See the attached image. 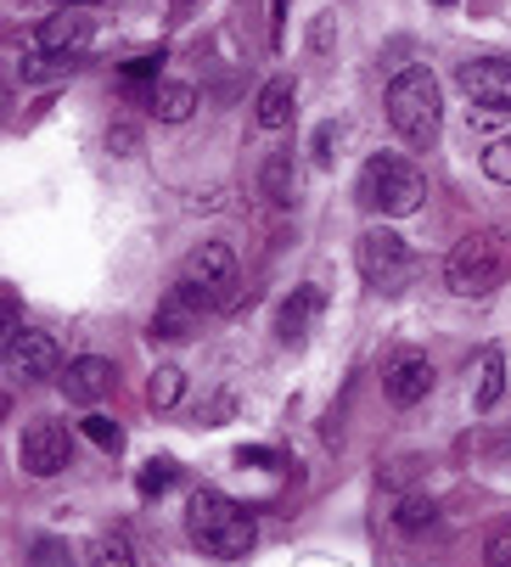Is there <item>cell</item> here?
<instances>
[{"label":"cell","instance_id":"obj_15","mask_svg":"<svg viewBox=\"0 0 511 567\" xmlns=\"http://www.w3.org/2000/svg\"><path fill=\"white\" fill-rule=\"evenodd\" d=\"M141 102H146L163 124H186L192 107H197V91H192V85H175V79H152V85L141 91Z\"/></svg>","mask_w":511,"mask_h":567},{"label":"cell","instance_id":"obj_5","mask_svg":"<svg viewBox=\"0 0 511 567\" xmlns=\"http://www.w3.org/2000/svg\"><path fill=\"white\" fill-rule=\"evenodd\" d=\"M203 315L208 309H231L236 303V254L225 248V241H203V248L186 259L181 281H175Z\"/></svg>","mask_w":511,"mask_h":567},{"label":"cell","instance_id":"obj_2","mask_svg":"<svg viewBox=\"0 0 511 567\" xmlns=\"http://www.w3.org/2000/svg\"><path fill=\"white\" fill-rule=\"evenodd\" d=\"M505 276H511V236L505 230H467L444 259V281L456 298H483Z\"/></svg>","mask_w":511,"mask_h":567},{"label":"cell","instance_id":"obj_17","mask_svg":"<svg viewBox=\"0 0 511 567\" xmlns=\"http://www.w3.org/2000/svg\"><path fill=\"white\" fill-rule=\"evenodd\" d=\"M500 393H505V354H500V349H483V360H478V393H472V404H478V411H494V404H500Z\"/></svg>","mask_w":511,"mask_h":567},{"label":"cell","instance_id":"obj_14","mask_svg":"<svg viewBox=\"0 0 511 567\" xmlns=\"http://www.w3.org/2000/svg\"><path fill=\"white\" fill-rule=\"evenodd\" d=\"M84 40H91V18H73V12L45 18V23H40V34H34L40 56H73Z\"/></svg>","mask_w":511,"mask_h":567},{"label":"cell","instance_id":"obj_13","mask_svg":"<svg viewBox=\"0 0 511 567\" xmlns=\"http://www.w3.org/2000/svg\"><path fill=\"white\" fill-rule=\"evenodd\" d=\"M320 287H293V298L276 309V338L282 343H304L309 338V327H315V315H320Z\"/></svg>","mask_w":511,"mask_h":567},{"label":"cell","instance_id":"obj_20","mask_svg":"<svg viewBox=\"0 0 511 567\" xmlns=\"http://www.w3.org/2000/svg\"><path fill=\"white\" fill-rule=\"evenodd\" d=\"M181 388H186V377H181L175 365H157V371H152V382H146V399L157 404V411H168V404L181 399Z\"/></svg>","mask_w":511,"mask_h":567},{"label":"cell","instance_id":"obj_16","mask_svg":"<svg viewBox=\"0 0 511 567\" xmlns=\"http://www.w3.org/2000/svg\"><path fill=\"white\" fill-rule=\"evenodd\" d=\"M293 102H298V85H293V73L270 79V85L259 91V130H282L293 118Z\"/></svg>","mask_w":511,"mask_h":567},{"label":"cell","instance_id":"obj_9","mask_svg":"<svg viewBox=\"0 0 511 567\" xmlns=\"http://www.w3.org/2000/svg\"><path fill=\"white\" fill-rule=\"evenodd\" d=\"M433 377L439 371H433L428 354H394L388 371H382V388H388L394 404H405V411H410V404H421V399L433 393Z\"/></svg>","mask_w":511,"mask_h":567},{"label":"cell","instance_id":"obj_4","mask_svg":"<svg viewBox=\"0 0 511 567\" xmlns=\"http://www.w3.org/2000/svg\"><path fill=\"white\" fill-rule=\"evenodd\" d=\"M388 124L410 141V146H433L439 124H444V102H439V79L428 68H405L388 85Z\"/></svg>","mask_w":511,"mask_h":567},{"label":"cell","instance_id":"obj_26","mask_svg":"<svg viewBox=\"0 0 511 567\" xmlns=\"http://www.w3.org/2000/svg\"><path fill=\"white\" fill-rule=\"evenodd\" d=\"M421 523H433V501H410L399 512V528H421Z\"/></svg>","mask_w":511,"mask_h":567},{"label":"cell","instance_id":"obj_24","mask_svg":"<svg viewBox=\"0 0 511 567\" xmlns=\"http://www.w3.org/2000/svg\"><path fill=\"white\" fill-rule=\"evenodd\" d=\"M483 175L500 181V186H511V141H494V146L483 152Z\"/></svg>","mask_w":511,"mask_h":567},{"label":"cell","instance_id":"obj_23","mask_svg":"<svg viewBox=\"0 0 511 567\" xmlns=\"http://www.w3.org/2000/svg\"><path fill=\"white\" fill-rule=\"evenodd\" d=\"M483 561H489V567H511V523L489 528V539H483Z\"/></svg>","mask_w":511,"mask_h":567},{"label":"cell","instance_id":"obj_10","mask_svg":"<svg viewBox=\"0 0 511 567\" xmlns=\"http://www.w3.org/2000/svg\"><path fill=\"white\" fill-rule=\"evenodd\" d=\"M113 382H119L113 360H96V354H84V360H73V365L62 371V393H68L73 404H102V399L113 393Z\"/></svg>","mask_w":511,"mask_h":567},{"label":"cell","instance_id":"obj_29","mask_svg":"<svg viewBox=\"0 0 511 567\" xmlns=\"http://www.w3.org/2000/svg\"><path fill=\"white\" fill-rule=\"evenodd\" d=\"M62 12H73V7H102V0H57Z\"/></svg>","mask_w":511,"mask_h":567},{"label":"cell","instance_id":"obj_12","mask_svg":"<svg viewBox=\"0 0 511 567\" xmlns=\"http://www.w3.org/2000/svg\"><path fill=\"white\" fill-rule=\"evenodd\" d=\"M197 320H203V309L175 287V292L157 303V315H152V343H181V338H192V332H197Z\"/></svg>","mask_w":511,"mask_h":567},{"label":"cell","instance_id":"obj_1","mask_svg":"<svg viewBox=\"0 0 511 567\" xmlns=\"http://www.w3.org/2000/svg\"><path fill=\"white\" fill-rule=\"evenodd\" d=\"M186 534H192L197 550L225 556V561L247 556L253 539H259V528H253V512L236 506V501L219 495V489H197V495H192V506H186Z\"/></svg>","mask_w":511,"mask_h":567},{"label":"cell","instance_id":"obj_22","mask_svg":"<svg viewBox=\"0 0 511 567\" xmlns=\"http://www.w3.org/2000/svg\"><path fill=\"white\" fill-rule=\"evenodd\" d=\"M265 192H270V203H293V152H276V157H270Z\"/></svg>","mask_w":511,"mask_h":567},{"label":"cell","instance_id":"obj_27","mask_svg":"<svg viewBox=\"0 0 511 567\" xmlns=\"http://www.w3.org/2000/svg\"><path fill=\"white\" fill-rule=\"evenodd\" d=\"M287 12H293V0H270V45L287 40Z\"/></svg>","mask_w":511,"mask_h":567},{"label":"cell","instance_id":"obj_3","mask_svg":"<svg viewBox=\"0 0 511 567\" xmlns=\"http://www.w3.org/2000/svg\"><path fill=\"white\" fill-rule=\"evenodd\" d=\"M355 197H360V208H371V214L405 219V214L421 208V197H428V175H421L410 157H399V152H377L371 164L360 169Z\"/></svg>","mask_w":511,"mask_h":567},{"label":"cell","instance_id":"obj_25","mask_svg":"<svg viewBox=\"0 0 511 567\" xmlns=\"http://www.w3.org/2000/svg\"><path fill=\"white\" fill-rule=\"evenodd\" d=\"M157 68H163V51H141V56L124 62V79H130V85H141V79H157Z\"/></svg>","mask_w":511,"mask_h":567},{"label":"cell","instance_id":"obj_28","mask_svg":"<svg viewBox=\"0 0 511 567\" xmlns=\"http://www.w3.org/2000/svg\"><path fill=\"white\" fill-rule=\"evenodd\" d=\"M236 461H242V466H282L276 450H236Z\"/></svg>","mask_w":511,"mask_h":567},{"label":"cell","instance_id":"obj_18","mask_svg":"<svg viewBox=\"0 0 511 567\" xmlns=\"http://www.w3.org/2000/svg\"><path fill=\"white\" fill-rule=\"evenodd\" d=\"M168 483H175V461L168 455H157V461H146L141 466V477H135V489H141V501H157Z\"/></svg>","mask_w":511,"mask_h":567},{"label":"cell","instance_id":"obj_7","mask_svg":"<svg viewBox=\"0 0 511 567\" xmlns=\"http://www.w3.org/2000/svg\"><path fill=\"white\" fill-rule=\"evenodd\" d=\"M461 91L483 107V113H511V62L500 56H478V62H461Z\"/></svg>","mask_w":511,"mask_h":567},{"label":"cell","instance_id":"obj_8","mask_svg":"<svg viewBox=\"0 0 511 567\" xmlns=\"http://www.w3.org/2000/svg\"><path fill=\"white\" fill-rule=\"evenodd\" d=\"M18 461H23L29 477H57V472L73 461L68 427H62V422H34V427L23 433V444H18Z\"/></svg>","mask_w":511,"mask_h":567},{"label":"cell","instance_id":"obj_21","mask_svg":"<svg viewBox=\"0 0 511 567\" xmlns=\"http://www.w3.org/2000/svg\"><path fill=\"white\" fill-rule=\"evenodd\" d=\"M84 439H91L96 450H108V455H119V450H124V427H119L113 416H102V411L84 416Z\"/></svg>","mask_w":511,"mask_h":567},{"label":"cell","instance_id":"obj_19","mask_svg":"<svg viewBox=\"0 0 511 567\" xmlns=\"http://www.w3.org/2000/svg\"><path fill=\"white\" fill-rule=\"evenodd\" d=\"M91 567H135L130 539H124V534H102V539L91 545Z\"/></svg>","mask_w":511,"mask_h":567},{"label":"cell","instance_id":"obj_11","mask_svg":"<svg viewBox=\"0 0 511 567\" xmlns=\"http://www.w3.org/2000/svg\"><path fill=\"white\" fill-rule=\"evenodd\" d=\"M7 360L23 377H57L62 371V349H57L51 332H18V338H7Z\"/></svg>","mask_w":511,"mask_h":567},{"label":"cell","instance_id":"obj_6","mask_svg":"<svg viewBox=\"0 0 511 567\" xmlns=\"http://www.w3.org/2000/svg\"><path fill=\"white\" fill-rule=\"evenodd\" d=\"M360 276H366V287H377V292H399L405 281H410V248H405V236L399 230H388V225H371V230H360Z\"/></svg>","mask_w":511,"mask_h":567}]
</instances>
